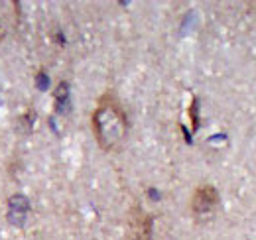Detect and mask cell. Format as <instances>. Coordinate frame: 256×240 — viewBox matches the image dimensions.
Wrapping results in <instances>:
<instances>
[{"label": "cell", "instance_id": "1", "mask_svg": "<svg viewBox=\"0 0 256 240\" xmlns=\"http://www.w3.org/2000/svg\"><path fill=\"white\" fill-rule=\"evenodd\" d=\"M91 124H93L96 142L102 150H118L124 144L128 134V118L118 100L112 98L110 94H104L98 100Z\"/></svg>", "mask_w": 256, "mask_h": 240}, {"label": "cell", "instance_id": "2", "mask_svg": "<svg viewBox=\"0 0 256 240\" xmlns=\"http://www.w3.org/2000/svg\"><path fill=\"white\" fill-rule=\"evenodd\" d=\"M219 203V193L213 185H201L195 189L192 199V210L195 214H207Z\"/></svg>", "mask_w": 256, "mask_h": 240}, {"label": "cell", "instance_id": "3", "mask_svg": "<svg viewBox=\"0 0 256 240\" xmlns=\"http://www.w3.org/2000/svg\"><path fill=\"white\" fill-rule=\"evenodd\" d=\"M26 210H28V203H26L24 195H14L10 199V218H14V214H22V218H24Z\"/></svg>", "mask_w": 256, "mask_h": 240}, {"label": "cell", "instance_id": "4", "mask_svg": "<svg viewBox=\"0 0 256 240\" xmlns=\"http://www.w3.org/2000/svg\"><path fill=\"white\" fill-rule=\"evenodd\" d=\"M56 100H58V108L62 110V106H64L65 102L69 100V85L62 81L60 85H58V89H56Z\"/></svg>", "mask_w": 256, "mask_h": 240}, {"label": "cell", "instance_id": "5", "mask_svg": "<svg viewBox=\"0 0 256 240\" xmlns=\"http://www.w3.org/2000/svg\"><path fill=\"white\" fill-rule=\"evenodd\" d=\"M192 118H193V130H197L199 122H197V100H193V106H192Z\"/></svg>", "mask_w": 256, "mask_h": 240}, {"label": "cell", "instance_id": "6", "mask_svg": "<svg viewBox=\"0 0 256 240\" xmlns=\"http://www.w3.org/2000/svg\"><path fill=\"white\" fill-rule=\"evenodd\" d=\"M46 85H48V79L44 75H40V89H46Z\"/></svg>", "mask_w": 256, "mask_h": 240}]
</instances>
